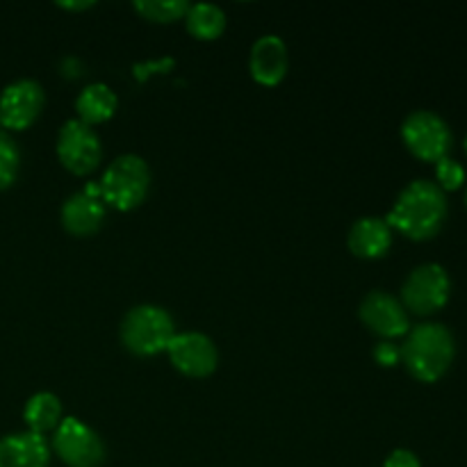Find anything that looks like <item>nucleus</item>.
I'll use <instances>...</instances> for the list:
<instances>
[{"instance_id":"f03ea898","label":"nucleus","mask_w":467,"mask_h":467,"mask_svg":"<svg viewBox=\"0 0 467 467\" xmlns=\"http://www.w3.org/2000/svg\"><path fill=\"white\" fill-rule=\"evenodd\" d=\"M400 349L410 377L422 383H433L445 377L456 356L454 336L450 328L433 322L410 328Z\"/></svg>"},{"instance_id":"aec40b11","label":"nucleus","mask_w":467,"mask_h":467,"mask_svg":"<svg viewBox=\"0 0 467 467\" xmlns=\"http://www.w3.org/2000/svg\"><path fill=\"white\" fill-rule=\"evenodd\" d=\"M18 167H21V153L16 141L0 130V190H7L16 181Z\"/></svg>"},{"instance_id":"20e7f679","label":"nucleus","mask_w":467,"mask_h":467,"mask_svg":"<svg viewBox=\"0 0 467 467\" xmlns=\"http://www.w3.org/2000/svg\"><path fill=\"white\" fill-rule=\"evenodd\" d=\"M100 194L108 205L117 210H132L146 201L150 187L149 164L140 155H119L100 178Z\"/></svg>"},{"instance_id":"393cba45","label":"nucleus","mask_w":467,"mask_h":467,"mask_svg":"<svg viewBox=\"0 0 467 467\" xmlns=\"http://www.w3.org/2000/svg\"><path fill=\"white\" fill-rule=\"evenodd\" d=\"M465 153H467V137H465Z\"/></svg>"},{"instance_id":"4468645a","label":"nucleus","mask_w":467,"mask_h":467,"mask_svg":"<svg viewBox=\"0 0 467 467\" xmlns=\"http://www.w3.org/2000/svg\"><path fill=\"white\" fill-rule=\"evenodd\" d=\"M50 445L32 431L9 433L0 438V467H48Z\"/></svg>"},{"instance_id":"a878e982","label":"nucleus","mask_w":467,"mask_h":467,"mask_svg":"<svg viewBox=\"0 0 467 467\" xmlns=\"http://www.w3.org/2000/svg\"><path fill=\"white\" fill-rule=\"evenodd\" d=\"M465 205H467V192H465Z\"/></svg>"},{"instance_id":"f3484780","label":"nucleus","mask_w":467,"mask_h":467,"mask_svg":"<svg viewBox=\"0 0 467 467\" xmlns=\"http://www.w3.org/2000/svg\"><path fill=\"white\" fill-rule=\"evenodd\" d=\"M23 420L27 424V431L46 436L62 422V401L53 392H36L27 400L26 409H23Z\"/></svg>"},{"instance_id":"9b49d317","label":"nucleus","mask_w":467,"mask_h":467,"mask_svg":"<svg viewBox=\"0 0 467 467\" xmlns=\"http://www.w3.org/2000/svg\"><path fill=\"white\" fill-rule=\"evenodd\" d=\"M358 315L369 331L377 333L379 337H386V340L409 336L410 331L409 313H406V308L401 306V301L397 299V296H392L390 292H369V295L360 301Z\"/></svg>"},{"instance_id":"a211bd4d","label":"nucleus","mask_w":467,"mask_h":467,"mask_svg":"<svg viewBox=\"0 0 467 467\" xmlns=\"http://www.w3.org/2000/svg\"><path fill=\"white\" fill-rule=\"evenodd\" d=\"M185 23L196 39H217L226 30V14L214 3H196L187 9Z\"/></svg>"},{"instance_id":"4be33fe9","label":"nucleus","mask_w":467,"mask_h":467,"mask_svg":"<svg viewBox=\"0 0 467 467\" xmlns=\"http://www.w3.org/2000/svg\"><path fill=\"white\" fill-rule=\"evenodd\" d=\"M374 360H377L381 368H395L397 363L401 360V349L392 342H379L374 347Z\"/></svg>"},{"instance_id":"9d476101","label":"nucleus","mask_w":467,"mask_h":467,"mask_svg":"<svg viewBox=\"0 0 467 467\" xmlns=\"http://www.w3.org/2000/svg\"><path fill=\"white\" fill-rule=\"evenodd\" d=\"M46 103L44 87L36 80L23 78L12 82L0 94V128L26 130L36 121Z\"/></svg>"},{"instance_id":"423d86ee","label":"nucleus","mask_w":467,"mask_h":467,"mask_svg":"<svg viewBox=\"0 0 467 467\" xmlns=\"http://www.w3.org/2000/svg\"><path fill=\"white\" fill-rule=\"evenodd\" d=\"M401 140L415 158L424 162H438L447 158L451 146V130L442 117L429 109L409 114L401 126Z\"/></svg>"},{"instance_id":"7ed1b4c3","label":"nucleus","mask_w":467,"mask_h":467,"mask_svg":"<svg viewBox=\"0 0 467 467\" xmlns=\"http://www.w3.org/2000/svg\"><path fill=\"white\" fill-rule=\"evenodd\" d=\"M176 337V324L164 308L141 304L128 310L121 322V342L135 356H155L167 351L169 342Z\"/></svg>"},{"instance_id":"f8f14e48","label":"nucleus","mask_w":467,"mask_h":467,"mask_svg":"<svg viewBox=\"0 0 467 467\" xmlns=\"http://www.w3.org/2000/svg\"><path fill=\"white\" fill-rule=\"evenodd\" d=\"M105 203L99 182H89L82 192L68 196L62 205V226L71 235L87 237L103 226Z\"/></svg>"},{"instance_id":"f257e3e1","label":"nucleus","mask_w":467,"mask_h":467,"mask_svg":"<svg viewBox=\"0 0 467 467\" xmlns=\"http://www.w3.org/2000/svg\"><path fill=\"white\" fill-rule=\"evenodd\" d=\"M447 219V196L436 182L413 181L397 196L386 222L410 240H431Z\"/></svg>"},{"instance_id":"1a4fd4ad","label":"nucleus","mask_w":467,"mask_h":467,"mask_svg":"<svg viewBox=\"0 0 467 467\" xmlns=\"http://www.w3.org/2000/svg\"><path fill=\"white\" fill-rule=\"evenodd\" d=\"M169 360L181 374L192 379H205L217 369L219 351L205 333H176L167 347Z\"/></svg>"},{"instance_id":"39448f33","label":"nucleus","mask_w":467,"mask_h":467,"mask_svg":"<svg viewBox=\"0 0 467 467\" xmlns=\"http://www.w3.org/2000/svg\"><path fill=\"white\" fill-rule=\"evenodd\" d=\"M451 295L450 274L442 265L427 263L410 272L401 287V306L410 313L427 317L445 308Z\"/></svg>"},{"instance_id":"0eeeda50","label":"nucleus","mask_w":467,"mask_h":467,"mask_svg":"<svg viewBox=\"0 0 467 467\" xmlns=\"http://www.w3.org/2000/svg\"><path fill=\"white\" fill-rule=\"evenodd\" d=\"M53 451L68 467H100L105 445L99 433L78 418H64L53 431Z\"/></svg>"},{"instance_id":"dca6fc26","label":"nucleus","mask_w":467,"mask_h":467,"mask_svg":"<svg viewBox=\"0 0 467 467\" xmlns=\"http://www.w3.org/2000/svg\"><path fill=\"white\" fill-rule=\"evenodd\" d=\"M117 94H114L108 85H103V82H91V85H87L76 99L78 119L91 128H94L96 123H103L108 121V119H112V114L117 112Z\"/></svg>"},{"instance_id":"6e6552de","label":"nucleus","mask_w":467,"mask_h":467,"mask_svg":"<svg viewBox=\"0 0 467 467\" xmlns=\"http://www.w3.org/2000/svg\"><path fill=\"white\" fill-rule=\"evenodd\" d=\"M57 158L76 176L91 173L103 160V144L96 130L80 119H68L57 135Z\"/></svg>"},{"instance_id":"5701e85b","label":"nucleus","mask_w":467,"mask_h":467,"mask_svg":"<svg viewBox=\"0 0 467 467\" xmlns=\"http://www.w3.org/2000/svg\"><path fill=\"white\" fill-rule=\"evenodd\" d=\"M383 467H422L418 456L409 450H395L390 456L386 459Z\"/></svg>"},{"instance_id":"6ab92c4d","label":"nucleus","mask_w":467,"mask_h":467,"mask_svg":"<svg viewBox=\"0 0 467 467\" xmlns=\"http://www.w3.org/2000/svg\"><path fill=\"white\" fill-rule=\"evenodd\" d=\"M135 9L153 23H173L185 18L190 3L187 0H135Z\"/></svg>"},{"instance_id":"412c9836","label":"nucleus","mask_w":467,"mask_h":467,"mask_svg":"<svg viewBox=\"0 0 467 467\" xmlns=\"http://www.w3.org/2000/svg\"><path fill=\"white\" fill-rule=\"evenodd\" d=\"M436 178H438L436 185L441 187L442 192L445 190L454 192L465 182V171H463V167L456 162V160L442 158L436 162Z\"/></svg>"},{"instance_id":"2eb2a0df","label":"nucleus","mask_w":467,"mask_h":467,"mask_svg":"<svg viewBox=\"0 0 467 467\" xmlns=\"http://www.w3.org/2000/svg\"><path fill=\"white\" fill-rule=\"evenodd\" d=\"M351 254L358 258H381L388 254L392 244V228L383 217H363L356 219L354 226L347 235Z\"/></svg>"},{"instance_id":"b1692460","label":"nucleus","mask_w":467,"mask_h":467,"mask_svg":"<svg viewBox=\"0 0 467 467\" xmlns=\"http://www.w3.org/2000/svg\"><path fill=\"white\" fill-rule=\"evenodd\" d=\"M91 5H94V3H87V0H82V3H59V7H64V9H87V7H91Z\"/></svg>"},{"instance_id":"ddd939ff","label":"nucleus","mask_w":467,"mask_h":467,"mask_svg":"<svg viewBox=\"0 0 467 467\" xmlns=\"http://www.w3.org/2000/svg\"><path fill=\"white\" fill-rule=\"evenodd\" d=\"M287 67H290V57H287V46L281 36L263 35L251 46L249 68L254 80L260 85H278L285 78Z\"/></svg>"}]
</instances>
